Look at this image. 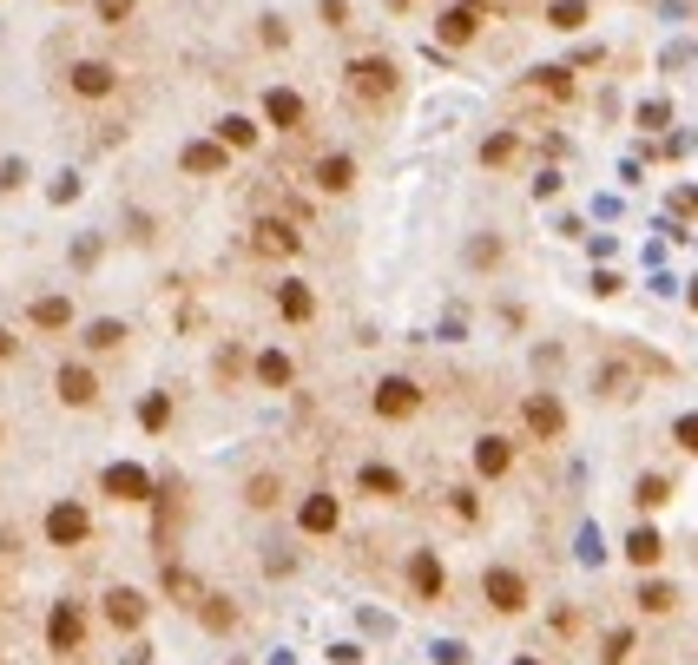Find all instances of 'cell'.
<instances>
[{
	"instance_id": "cell-1",
	"label": "cell",
	"mask_w": 698,
	"mask_h": 665,
	"mask_svg": "<svg viewBox=\"0 0 698 665\" xmlns=\"http://www.w3.org/2000/svg\"><path fill=\"white\" fill-rule=\"evenodd\" d=\"M396 86H402L396 60H382V53H363V60H349V93H356V99L382 106V99H396Z\"/></svg>"
},
{
	"instance_id": "cell-2",
	"label": "cell",
	"mask_w": 698,
	"mask_h": 665,
	"mask_svg": "<svg viewBox=\"0 0 698 665\" xmlns=\"http://www.w3.org/2000/svg\"><path fill=\"white\" fill-rule=\"evenodd\" d=\"M481 600H488L501 619H514V613H527V580L514 567H488L481 573Z\"/></svg>"
},
{
	"instance_id": "cell-3",
	"label": "cell",
	"mask_w": 698,
	"mask_h": 665,
	"mask_svg": "<svg viewBox=\"0 0 698 665\" xmlns=\"http://www.w3.org/2000/svg\"><path fill=\"white\" fill-rule=\"evenodd\" d=\"M521 428L534 435V442H560V435H567V409H560V396L534 389V396L521 402Z\"/></svg>"
},
{
	"instance_id": "cell-4",
	"label": "cell",
	"mask_w": 698,
	"mask_h": 665,
	"mask_svg": "<svg viewBox=\"0 0 698 665\" xmlns=\"http://www.w3.org/2000/svg\"><path fill=\"white\" fill-rule=\"evenodd\" d=\"M415 409H422V389H415V376H382V382H376V415H382V422H409Z\"/></svg>"
},
{
	"instance_id": "cell-5",
	"label": "cell",
	"mask_w": 698,
	"mask_h": 665,
	"mask_svg": "<svg viewBox=\"0 0 698 665\" xmlns=\"http://www.w3.org/2000/svg\"><path fill=\"white\" fill-rule=\"evenodd\" d=\"M86 534H93V521H86L80 501H60V507L47 514V540H53V547H80Z\"/></svg>"
},
{
	"instance_id": "cell-6",
	"label": "cell",
	"mask_w": 698,
	"mask_h": 665,
	"mask_svg": "<svg viewBox=\"0 0 698 665\" xmlns=\"http://www.w3.org/2000/svg\"><path fill=\"white\" fill-rule=\"evenodd\" d=\"M435 33H442V47H468V40L481 33V0H455Z\"/></svg>"
},
{
	"instance_id": "cell-7",
	"label": "cell",
	"mask_w": 698,
	"mask_h": 665,
	"mask_svg": "<svg viewBox=\"0 0 698 665\" xmlns=\"http://www.w3.org/2000/svg\"><path fill=\"white\" fill-rule=\"evenodd\" d=\"M106 494H112V501H152V475L132 468V461H112V468H106Z\"/></svg>"
},
{
	"instance_id": "cell-8",
	"label": "cell",
	"mask_w": 698,
	"mask_h": 665,
	"mask_svg": "<svg viewBox=\"0 0 698 665\" xmlns=\"http://www.w3.org/2000/svg\"><path fill=\"white\" fill-rule=\"evenodd\" d=\"M47 639H53V652H80V639H86V619H80V606H73V600H60V606H53V619H47Z\"/></svg>"
},
{
	"instance_id": "cell-9",
	"label": "cell",
	"mask_w": 698,
	"mask_h": 665,
	"mask_svg": "<svg viewBox=\"0 0 698 665\" xmlns=\"http://www.w3.org/2000/svg\"><path fill=\"white\" fill-rule=\"evenodd\" d=\"M508 468H514V442H508V435H481V442H475V475L481 481H501Z\"/></svg>"
},
{
	"instance_id": "cell-10",
	"label": "cell",
	"mask_w": 698,
	"mask_h": 665,
	"mask_svg": "<svg viewBox=\"0 0 698 665\" xmlns=\"http://www.w3.org/2000/svg\"><path fill=\"white\" fill-rule=\"evenodd\" d=\"M251 244H257V251H264V257H290V251H297V224H290V218H257V231H251Z\"/></svg>"
},
{
	"instance_id": "cell-11",
	"label": "cell",
	"mask_w": 698,
	"mask_h": 665,
	"mask_svg": "<svg viewBox=\"0 0 698 665\" xmlns=\"http://www.w3.org/2000/svg\"><path fill=\"white\" fill-rule=\"evenodd\" d=\"M106 619L119 626V633H139V626H145V593H132V586H112V593H106Z\"/></svg>"
},
{
	"instance_id": "cell-12",
	"label": "cell",
	"mask_w": 698,
	"mask_h": 665,
	"mask_svg": "<svg viewBox=\"0 0 698 665\" xmlns=\"http://www.w3.org/2000/svg\"><path fill=\"white\" fill-rule=\"evenodd\" d=\"M336 521H343L336 494H310V501L297 507V527H303V534H336Z\"/></svg>"
},
{
	"instance_id": "cell-13",
	"label": "cell",
	"mask_w": 698,
	"mask_h": 665,
	"mask_svg": "<svg viewBox=\"0 0 698 665\" xmlns=\"http://www.w3.org/2000/svg\"><path fill=\"white\" fill-rule=\"evenodd\" d=\"M60 402H73V409L99 402V376H93L86 363H66V369H60Z\"/></svg>"
},
{
	"instance_id": "cell-14",
	"label": "cell",
	"mask_w": 698,
	"mask_h": 665,
	"mask_svg": "<svg viewBox=\"0 0 698 665\" xmlns=\"http://www.w3.org/2000/svg\"><path fill=\"white\" fill-rule=\"evenodd\" d=\"M277 310H284V323H310L317 317V290L290 277V284H277Z\"/></svg>"
},
{
	"instance_id": "cell-15",
	"label": "cell",
	"mask_w": 698,
	"mask_h": 665,
	"mask_svg": "<svg viewBox=\"0 0 698 665\" xmlns=\"http://www.w3.org/2000/svg\"><path fill=\"white\" fill-rule=\"evenodd\" d=\"M112 86H119V80H112L106 60H80V66H73V93H80V99H106Z\"/></svg>"
},
{
	"instance_id": "cell-16",
	"label": "cell",
	"mask_w": 698,
	"mask_h": 665,
	"mask_svg": "<svg viewBox=\"0 0 698 665\" xmlns=\"http://www.w3.org/2000/svg\"><path fill=\"white\" fill-rule=\"evenodd\" d=\"M224 152H231V145H211V139H198V145H185V152H178V165H185L191 178H211V172H224Z\"/></svg>"
},
{
	"instance_id": "cell-17",
	"label": "cell",
	"mask_w": 698,
	"mask_h": 665,
	"mask_svg": "<svg viewBox=\"0 0 698 665\" xmlns=\"http://www.w3.org/2000/svg\"><path fill=\"white\" fill-rule=\"evenodd\" d=\"M264 119H270V126H284V132H297L303 126V99L290 93V86H277V93L264 99Z\"/></svg>"
},
{
	"instance_id": "cell-18",
	"label": "cell",
	"mask_w": 698,
	"mask_h": 665,
	"mask_svg": "<svg viewBox=\"0 0 698 665\" xmlns=\"http://www.w3.org/2000/svg\"><path fill=\"white\" fill-rule=\"evenodd\" d=\"M409 580H415V593H422V600H442V560H435L429 547L409 560Z\"/></svg>"
},
{
	"instance_id": "cell-19",
	"label": "cell",
	"mask_w": 698,
	"mask_h": 665,
	"mask_svg": "<svg viewBox=\"0 0 698 665\" xmlns=\"http://www.w3.org/2000/svg\"><path fill=\"white\" fill-rule=\"evenodd\" d=\"M310 178H317L323 191H349V185H356V159H349V152H330V159H323Z\"/></svg>"
},
{
	"instance_id": "cell-20",
	"label": "cell",
	"mask_w": 698,
	"mask_h": 665,
	"mask_svg": "<svg viewBox=\"0 0 698 665\" xmlns=\"http://www.w3.org/2000/svg\"><path fill=\"white\" fill-rule=\"evenodd\" d=\"M626 560H633V567H659V560H666V540L652 534V527H639V534H626Z\"/></svg>"
},
{
	"instance_id": "cell-21",
	"label": "cell",
	"mask_w": 698,
	"mask_h": 665,
	"mask_svg": "<svg viewBox=\"0 0 698 665\" xmlns=\"http://www.w3.org/2000/svg\"><path fill=\"white\" fill-rule=\"evenodd\" d=\"M356 488L376 494V501H396V494H402V475H396V468H376V461H369L363 475H356Z\"/></svg>"
},
{
	"instance_id": "cell-22",
	"label": "cell",
	"mask_w": 698,
	"mask_h": 665,
	"mask_svg": "<svg viewBox=\"0 0 698 665\" xmlns=\"http://www.w3.org/2000/svg\"><path fill=\"white\" fill-rule=\"evenodd\" d=\"M218 145H231V152H244V145H257V126L244 119V112H231V119H218Z\"/></svg>"
},
{
	"instance_id": "cell-23",
	"label": "cell",
	"mask_w": 698,
	"mask_h": 665,
	"mask_svg": "<svg viewBox=\"0 0 698 665\" xmlns=\"http://www.w3.org/2000/svg\"><path fill=\"white\" fill-rule=\"evenodd\" d=\"M672 606H679V586H666V580L639 586V613H672Z\"/></svg>"
},
{
	"instance_id": "cell-24",
	"label": "cell",
	"mask_w": 698,
	"mask_h": 665,
	"mask_svg": "<svg viewBox=\"0 0 698 665\" xmlns=\"http://www.w3.org/2000/svg\"><path fill=\"white\" fill-rule=\"evenodd\" d=\"M33 323H40V330H66V323H73V303L66 297H40L33 303Z\"/></svg>"
},
{
	"instance_id": "cell-25",
	"label": "cell",
	"mask_w": 698,
	"mask_h": 665,
	"mask_svg": "<svg viewBox=\"0 0 698 665\" xmlns=\"http://www.w3.org/2000/svg\"><path fill=\"white\" fill-rule=\"evenodd\" d=\"M257 382H264V389H284V382H290V356L264 349V356H257Z\"/></svg>"
},
{
	"instance_id": "cell-26",
	"label": "cell",
	"mask_w": 698,
	"mask_h": 665,
	"mask_svg": "<svg viewBox=\"0 0 698 665\" xmlns=\"http://www.w3.org/2000/svg\"><path fill=\"white\" fill-rule=\"evenodd\" d=\"M633 501H639V507H666V501H672V481H666V475H646V481L633 488Z\"/></svg>"
},
{
	"instance_id": "cell-27",
	"label": "cell",
	"mask_w": 698,
	"mask_h": 665,
	"mask_svg": "<svg viewBox=\"0 0 698 665\" xmlns=\"http://www.w3.org/2000/svg\"><path fill=\"white\" fill-rule=\"evenodd\" d=\"M514 152H521V139H514V132H494V139L481 145V165H508Z\"/></svg>"
},
{
	"instance_id": "cell-28",
	"label": "cell",
	"mask_w": 698,
	"mask_h": 665,
	"mask_svg": "<svg viewBox=\"0 0 698 665\" xmlns=\"http://www.w3.org/2000/svg\"><path fill=\"white\" fill-rule=\"evenodd\" d=\"M534 93H547V99H567V93H573V73L547 66V73H534Z\"/></svg>"
},
{
	"instance_id": "cell-29",
	"label": "cell",
	"mask_w": 698,
	"mask_h": 665,
	"mask_svg": "<svg viewBox=\"0 0 698 665\" xmlns=\"http://www.w3.org/2000/svg\"><path fill=\"white\" fill-rule=\"evenodd\" d=\"M547 20H554L560 33H573L580 20H587V7H580V0H554V7H547Z\"/></svg>"
},
{
	"instance_id": "cell-30",
	"label": "cell",
	"mask_w": 698,
	"mask_h": 665,
	"mask_svg": "<svg viewBox=\"0 0 698 665\" xmlns=\"http://www.w3.org/2000/svg\"><path fill=\"white\" fill-rule=\"evenodd\" d=\"M139 422L145 428H165V422H172V402H165V396H145L139 402Z\"/></svg>"
},
{
	"instance_id": "cell-31",
	"label": "cell",
	"mask_w": 698,
	"mask_h": 665,
	"mask_svg": "<svg viewBox=\"0 0 698 665\" xmlns=\"http://www.w3.org/2000/svg\"><path fill=\"white\" fill-rule=\"evenodd\" d=\"M86 343H93V349H119V343H126V330H119V323H93V330H86Z\"/></svg>"
},
{
	"instance_id": "cell-32",
	"label": "cell",
	"mask_w": 698,
	"mask_h": 665,
	"mask_svg": "<svg viewBox=\"0 0 698 665\" xmlns=\"http://www.w3.org/2000/svg\"><path fill=\"white\" fill-rule=\"evenodd\" d=\"M205 626H211V633H231V626H238V613H231V606H224L218 593H211V606H205Z\"/></svg>"
},
{
	"instance_id": "cell-33",
	"label": "cell",
	"mask_w": 698,
	"mask_h": 665,
	"mask_svg": "<svg viewBox=\"0 0 698 665\" xmlns=\"http://www.w3.org/2000/svg\"><path fill=\"white\" fill-rule=\"evenodd\" d=\"M606 665H626L633 659V633H606V652H600Z\"/></svg>"
},
{
	"instance_id": "cell-34",
	"label": "cell",
	"mask_w": 698,
	"mask_h": 665,
	"mask_svg": "<svg viewBox=\"0 0 698 665\" xmlns=\"http://www.w3.org/2000/svg\"><path fill=\"white\" fill-rule=\"evenodd\" d=\"M672 435H679L685 455H698V415H679V422H672Z\"/></svg>"
},
{
	"instance_id": "cell-35",
	"label": "cell",
	"mask_w": 698,
	"mask_h": 665,
	"mask_svg": "<svg viewBox=\"0 0 698 665\" xmlns=\"http://www.w3.org/2000/svg\"><path fill=\"white\" fill-rule=\"evenodd\" d=\"M126 14H132V0H99V20H112V27H119Z\"/></svg>"
},
{
	"instance_id": "cell-36",
	"label": "cell",
	"mask_w": 698,
	"mask_h": 665,
	"mask_svg": "<svg viewBox=\"0 0 698 665\" xmlns=\"http://www.w3.org/2000/svg\"><path fill=\"white\" fill-rule=\"evenodd\" d=\"M270 501H277V481H270V475L251 481V507H270Z\"/></svg>"
},
{
	"instance_id": "cell-37",
	"label": "cell",
	"mask_w": 698,
	"mask_h": 665,
	"mask_svg": "<svg viewBox=\"0 0 698 665\" xmlns=\"http://www.w3.org/2000/svg\"><path fill=\"white\" fill-rule=\"evenodd\" d=\"M343 14H349L343 0H323V20H330V27H343Z\"/></svg>"
},
{
	"instance_id": "cell-38",
	"label": "cell",
	"mask_w": 698,
	"mask_h": 665,
	"mask_svg": "<svg viewBox=\"0 0 698 665\" xmlns=\"http://www.w3.org/2000/svg\"><path fill=\"white\" fill-rule=\"evenodd\" d=\"M7 356H14V336H7V330H0V363H7Z\"/></svg>"
},
{
	"instance_id": "cell-39",
	"label": "cell",
	"mask_w": 698,
	"mask_h": 665,
	"mask_svg": "<svg viewBox=\"0 0 698 665\" xmlns=\"http://www.w3.org/2000/svg\"><path fill=\"white\" fill-rule=\"evenodd\" d=\"M514 665H540V659H514Z\"/></svg>"
},
{
	"instance_id": "cell-40",
	"label": "cell",
	"mask_w": 698,
	"mask_h": 665,
	"mask_svg": "<svg viewBox=\"0 0 698 665\" xmlns=\"http://www.w3.org/2000/svg\"><path fill=\"white\" fill-rule=\"evenodd\" d=\"M396 7H402V0H396Z\"/></svg>"
}]
</instances>
